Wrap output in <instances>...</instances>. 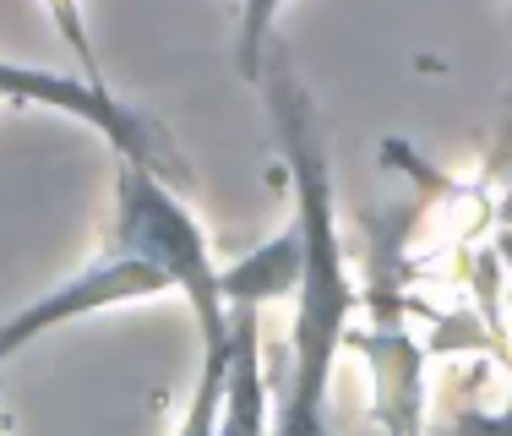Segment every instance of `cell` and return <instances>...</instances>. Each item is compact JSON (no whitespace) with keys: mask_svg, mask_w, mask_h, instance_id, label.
<instances>
[{"mask_svg":"<svg viewBox=\"0 0 512 436\" xmlns=\"http://www.w3.org/2000/svg\"><path fill=\"white\" fill-rule=\"evenodd\" d=\"M262 82L289 186H295V229L306 246V278H300L295 327H289V382L273 409V436H333V366L338 349L349 344V317L360 306L344 235H338L333 159H327L322 115L284 55L273 60V71H262Z\"/></svg>","mask_w":512,"mask_h":436,"instance_id":"obj_1","label":"cell"},{"mask_svg":"<svg viewBox=\"0 0 512 436\" xmlns=\"http://www.w3.org/2000/svg\"><path fill=\"white\" fill-rule=\"evenodd\" d=\"M109 251L148 262L169 289H180L191 300L202 360L229 355L235 311H229V295H224V268L207 251L197 213L169 191V180L158 169L115 159V235H109Z\"/></svg>","mask_w":512,"mask_h":436,"instance_id":"obj_2","label":"cell"},{"mask_svg":"<svg viewBox=\"0 0 512 436\" xmlns=\"http://www.w3.org/2000/svg\"><path fill=\"white\" fill-rule=\"evenodd\" d=\"M0 104H39V109L77 115V120H88L93 131H104V142L115 148V159L148 164V169H158V175H180V159L164 142V131H158L153 120H142L131 104H120L109 88H93L88 77H60V71L0 60Z\"/></svg>","mask_w":512,"mask_h":436,"instance_id":"obj_3","label":"cell"},{"mask_svg":"<svg viewBox=\"0 0 512 436\" xmlns=\"http://www.w3.org/2000/svg\"><path fill=\"white\" fill-rule=\"evenodd\" d=\"M164 278H158L148 262L137 257H120V251H109V257L88 262L82 273H71L66 284L44 289L39 300H28V306H17L6 322H0V366H6L17 349L39 344L44 333H55V327H71V322H88L99 317L109 306H131V300H153L164 295Z\"/></svg>","mask_w":512,"mask_h":436,"instance_id":"obj_4","label":"cell"},{"mask_svg":"<svg viewBox=\"0 0 512 436\" xmlns=\"http://www.w3.org/2000/svg\"><path fill=\"white\" fill-rule=\"evenodd\" d=\"M300 278H306V246H300V229L289 224L284 235L262 240L251 257H240L235 268H224V295L229 306H273V300H295Z\"/></svg>","mask_w":512,"mask_h":436,"instance_id":"obj_5","label":"cell"},{"mask_svg":"<svg viewBox=\"0 0 512 436\" xmlns=\"http://www.w3.org/2000/svg\"><path fill=\"white\" fill-rule=\"evenodd\" d=\"M284 0H240V22H235V71L246 82H262L267 50H273V28Z\"/></svg>","mask_w":512,"mask_h":436,"instance_id":"obj_6","label":"cell"},{"mask_svg":"<svg viewBox=\"0 0 512 436\" xmlns=\"http://www.w3.org/2000/svg\"><path fill=\"white\" fill-rule=\"evenodd\" d=\"M229 355H235V338H229ZM229 355L202 360L197 393H191V409L180 420L175 436H224V393H229Z\"/></svg>","mask_w":512,"mask_h":436,"instance_id":"obj_7","label":"cell"},{"mask_svg":"<svg viewBox=\"0 0 512 436\" xmlns=\"http://www.w3.org/2000/svg\"><path fill=\"white\" fill-rule=\"evenodd\" d=\"M44 11H50L55 33L66 39V50L77 55L82 77H88L93 88H109V82H104V66H99V55H93V33H88V17H82V0H44Z\"/></svg>","mask_w":512,"mask_h":436,"instance_id":"obj_8","label":"cell"},{"mask_svg":"<svg viewBox=\"0 0 512 436\" xmlns=\"http://www.w3.org/2000/svg\"><path fill=\"white\" fill-rule=\"evenodd\" d=\"M496 213H502V224H512V175H507V191H502V208Z\"/></svg>","mask_w":512,"mask_h":436,"instance_id":"obj_9","label":"cell"},{"mask_svg":"<svg viewBox=\"0 0 512 436\" xmlns=\"http://www.w3.org/2000/svg\"><path fill=\"white\" fill-rule=\"evenodd\" d=\"M0 436H6V366H0Z\"/></svg>","mask_w":512,"mask_h":436,"instance_id":"obj_10","label":"cell"}]
</instances>
